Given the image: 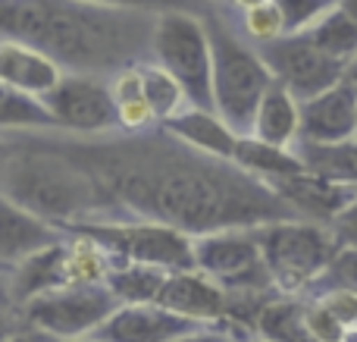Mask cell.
<instances>
[{
    "label": "cell",
    "mask_w": 357,
    "mask_h": 342,
    "mask_svg": "<svg viewBox=\"0 0 357 342\" xmlns=\"http://www.w3.org/2000/svg\"><path fill=\"white\" fill-rule=\"evenodd\" d=\"M50 135L107 188L126 217H148L188 236L301 220L266 179L235 161L188 148L163 126L110 135L56 129Z\"/></svg>",
    "instance_id": "cell-1"
},
{
    "label": "cell",
    "mask_w": 357,
    "mask_h": 342,
    "mask_svg": "<svg viewBox=\"0 0 357 342\" xmlns=\"http://www.w3.org/2000/svg\"><path fill=\"white\" fill-rule=\"evenodd\" d=\"M157 13L91 0H0L3 38L31 44L66 73L116 75L151 60Z\"/></svg>",
    "instance_id": "cell-2"
},
{
    "label": "cell",
    "mask_w": 357,
    "mask_h": 342,
    "mask_svg": "<svg viewBox=\"0 0 357 342\" xmlns=\"http://www.w3.org/2000/svg\"><path fill=\"white\" fill-rule=\"evenodd\" d=\"M0 192L6 201L66 230L126 220L107 188L50 132H3Z\"/></svg>",
    "instance_id": "cell-3"
},
{
    "label": "cell",
    "mask_w": 357,
    "mask_h": 342,
    "mask_svg": "<svg viewBox=\"0 0 357 342\" xmlns=\"http://www.w3.org/2000/svg\"><path fill=\"white\" fill-rule=\"evenodd\" d=\"M204 19L213 44V110L238 135H251L257 107L273 88L276 75L226 10L207 6Z\"/></svg>",
    "instance_id": "cell-4"
},
{
    "label": "cell",
    "mask_w": 357,
    "mask_h": 342,
    "mask_svg": "<svg viewBox=\"0 0 357 342\" xmlns=\"http://www.w3.org/2000/svg\"><path fill=\"white\" fill-rule=\"evenodd\" d=\"M254 232L282 295H310L342 248L333 226L314 220H276Z\"/></svg>",
    "instance_id": "cell-5"
},
{
    "label": "cell",
    "mask_w": 357,
    "mask_h": 342,
    "mask_svg": "<svg viewBox=\"0 0 357 342\" xmlns=\"http://www.w3.org/2000/svg\"><path fill=\"white\" fill-rule=\"evenodd\" d=\"M151 60L185 85L191 104L213 110V44L197 10H163L154 22Z\"/></svg>",
    "instance_id": "cell-6"
},
{
    "label": "cell",
    "mask_w": 357,
    "mask_h": 342,
    "mask_svg": "<svg viewBox=\"0 0 357 342\" xmlns=\"http://www.w3.org/2000/svg\"><path fill=\"white\" fill-rule=\"evenodd\" d=\"M123 302L107 283L100 286H60L13 308L22 318V327L44 339H82L94 336Z\"/></svg>",
    "instance_id": "cell-7"
},
{
    "label": "cell",
    "mask_w": 357,
    "mask_h": 342,
    "mask_svg": "<svg viewBox=\"0 0 357 342\" xmlns=\"http://www.w3.org/2000/svg\"><path fill=\"white\" fill-rule=\"evenodd\" d=\"M75 230L94 236L116 264H151L169 274L195 267V236L176 230V226L157 223L148 217H126L110 223L75 226Z\"/></svg>",
    "instance_id": "cell-8"
},
{
    "label": "cell",
    "mask_w": 357,
    "mask_h": 342,
    "mask_svg": "<svg viewBox=\"0 0 357 342\" xmlns=\"http://www.w3.org/2000/svg\"><path fill=\"white\" fill-rule=\"evenodd\" d=\"M195 267L226 292H279L254 230H216L195 236Z\"/></svg>",
    "instance_id": "cell-9"
},
{
    "label": "cell",
    "mask_w": 357,
    "mask_h": 342,
    "mask_svg": "<svg viewBox=\"0 0 357 342\" xmlns=\"http://www.w3.org/2000/svg\"><path fill=\"white\" fill-rule=\"evenodd\" d=\"M47 107L56 117V129L69 135H110L119 132L116 98L110 91V79L88 73H66L50 94H44Z\"/></svg>",
    "instance_id": "cell-10"
},
{
    "label": "cell",
    "mask_w": 357,
    "mask_h": 342,
    "mask_svg": "<svg viewBox=\"0 0 357 342\" xmlns=\"http://www.w3.org/2000/svg\"><path fill=\"white\" fill-rule=\"evenodd\" d=\"M264 54L266 66L273 69L279 85H285L298 101H307L326 88L345 82V63L329 57L314 44L307 31L282 35L279 41L257 47Z\"/></svg>",
    "instance_id": "cell-11"
},
{
    "label": "cell",
    "mask_w": 357,
    "mask_h": 342,
    "mask_svg": "<svg viewBox=\"0 0 357 342\" xmlns=\"http://www.w3.org/2000/svg\"><path fill=\"white\" fill-rule=\"evenodd\" d=\"M357 138V88L351 82L326 88L301 101V138L314 144H339Z\"/></svg>",
    "instance_id": "cell-12"
},
{
    "label": "cell",
    "mask_w": 357,
    "mask_h": 342,
    "mask_svg": "<svg viewBox=\"0 0 357 342\" xmlns=\"http://www.w3.org/2000/svg\"><path fill=\"white\" fill-rule=\"evenodd\" d=\"M301 220H314V223L333 226L342 214L357 201V186H348V182H333L323 179V176H314L307 170L295 176H285V179L270 182Z\"/></svg>",
    "instance_id": "cell-13"
},
{
    "label": "cell",
    "mask_w": 357,
    "mask_h": 342,
    "mask_svg": "<svg viewBox=\"0 0 357 342\" xmlns=\"http://www.w3.org/2000/svg\"><path fill=\"white\" fill-rule=\"evenodd\" d=\"M201 327L204 324L169 311L160 302H151V305H119L94 336L100 342H169Z\"/></svg>",
    "instance_id": "cell-14"
},
{
    "label": "cell",
    "mask_w": 357,
    "mask_h": 342,
    "mask_svg": "<svg viewBox=\"0 0 357 342\" xmlns=\"http://www.w3.org/2000/svg\"><path fill=\"white\" fill-rule=\"evenodd\" d=\"M157 302L204 327H220L229 320V292L216 280H210L207 274H201L197 267L169 274Z\"/></svg>",
    "instance_id": "cell-15"
},
{
    "label": "cell",
    "mask_w": 357,
    "mask_h": 342,
    "mask_svg": "<svg viewBox=\"0 0 357 342\" xmlns=\"http://www.w3.org/2000/svg\"><path fill=\"white\" fill-rule=\"evenodd\" d=\"M66 69L31 44L3 38L0 41V82L29 94H50L63 82Z\"/></svg>",
    "instance_id": "cell-16"
},
{
    "label": "cell",
    "mask_w": 357,
    "mask_h": 342,
    "mask_svg": "<svg viewBox=\"0 0 357 342\" xmlns=\"http://www.w3.org/2000/svg\"><path fill=\"white\" fill-rule=\"evenodd\" d=\"M66 236H69L66 226L50 223V220L38 217V214L25 211V207L3 198V242H0V261H3V267L50 248V245L63 242Z\"/></svg>",
    "instance_id": "cell-17"
},
{
    "label": "cell",
    "mask_w": 357,
    "mask_h": 342,
    "mask_svg": "<svg viewBox=\"0 0 357 342\" xmlns=\"http://www.w3.org/2000/svg\"><path fill=\"white\" fill-rule=\"evenodd\" d=\"M163 129L169 135H176L178 142H185L188 148L204 151L210 157H222V161H235V151H238L241 135L220 117L216 110L207 107H195L182 110L178 117H173L169 123H163Z\"/></svg>",
    "instance_id": "cell-18"
},
{
    "label": "cell",
    "mask_w": 357,
    "mask_h": 342,
    "mask_svg": "<svg viewBox=\"0 0 357 342\" xmlns=\"http://www.w3.org/2000/svg\"><path fill=\"white\" fill-rule=\"evenodd\" d=\"M251 135L257 142L276 144V148H295L301 138V101L285 85L273 82V88L264 94L257 107Z\"/></svg>",
    "instance_id": "cell-19"
},
{
    "label": "cell",
    "mask_w": 357,
    "mask_h": 342,
    "mask_svg": "<svg viewBox=\"0 0 357 342\" xmlns=\"http://www.w3.org/2000/svg\"><path fill=\"white\" fill-rule=\"evenodd\" d=\"M257 339L264 342H320L304 324L301 295H276L257 318Z\"/></svg>",
    "instance_id": "cell-20"
},
{
    "label": "cell",
    "mask_w": 357,
    "mask_h": 342,
    "mask_svg": "<svg viewBox=\"0 0 357 342\" xmlns=\"http://www.w3.org/2000/svg\"><path fill=\"white\" fill-rule=\"evenodd\" d=\"M0 129L3 132H56V117L41 94L3 85L0 91Z\"/></svg>",
    "instance_id": "cell-21"
},
{
    "label": "cell",
    "mask_w": 357,
    "mask_h": 342,
    "mask_svg": "<svg viewBox=\"0 0 357 342\" xmlns=\"http://www.w3.org/2000/svg\"><path fill=\"white\" fill-rule=\"evenodd\" d=\"M235 163L251 170L254 176H260L266 182L285 179V176H295L304 170L295 148H276V144L257 142L254 135H241L238 151H235Z\"/></svg>",
    "instance_id": "cell-22"
},
{
    "label": "cell",
    "mask_w": 357,
    "mask_h": 342,
    "mask_svg": "<svg viewBox=\"0 0 357 342\" xmlns=\"http://www.w3.org/2000/svg\"><path fill=\"white\" fill-rule=\"evenodd\" d=\"M295 151H298V157H301L307 173L323 176V179H333V182L357 186V138L354 142H339V144L298 142Z\"/></svg>",
    "instance_id": "cell-23"
},
{
    "label": "cell",
    "mask_w": 357,
    "mask_h": 342,
    "mask_svg": "<svg viewBox=\"0 0 357 342\" xmlns=\"http://www.w3.org/2000/svg\"><path fill=\"white\" fill-rule=\"evenodd\" d=\"M167 276L169 270L151 264H116V270L107 276V286L123 305H151L160 299Z\"/></svg>",
    "instance_id": "cell-24"
},
{
    "label": "cell",
    "mask_w": 357,
    "mask_h": 342,
    "mask_svg": "<svg viewBox=\"0 0 357 342\" xmlns=\"http://www.w3.org/2000/svg\"><path fill=\"white\" fill-rule=\"evenodd\" d=\"M142 79H144V98H148L154 117L160 119V126L191 107V98H188V91H185V85L169 69H163L160 63H154V60L142 63Z\"/></svg>",
    "instance_id": "cell-25"
},
{
    "label": "cell",
    "mask_w": 357,
    "mask_h": 342,
    "mask_svg": "<svg viewBox=\"0 0 357 342\" xmlns=\"http://www.w3.org/2000/svg\"><path fill=\"white\" fill-rule=\"evenodd\" d=\"M307 35L314 38L317 47L326 50L329 57H335L342 63H348L357 54V22L342 6L329 10L314 29H307Z\"/></svg>",
    "instance_id": "cell-26"
},
{
    "label": "cell",
    "mask_w": 357,
    "mask_h": 342,
    "mask_svg": "<svg viewBox=\"0 0 357 342\" xmlns=\"http://www.w3.org/2000/svg\"><path fill=\"white\" fill-rule=\"evenodd\" d=\"M229 16H232V13H229ZM232 19H235V25H238V31L254 47H264V44H273L282 35H289V31H285L282 10L276 6V0H270V3H264V6H254V10L241 13V16H232Z\"/></svg>",
    "instance_id": "cell-27"
},
{
    "label": "cell",
    "mask_w": 357,
    "mask_h": 342,
    "mask_svg": "<svg viewBox=\"0 0 357 342\" xmlns=\"http://www.w3.org/2000/svg\"><path fill=\"white\" fill-rule=\"evenodd\" d=\"M276 6L282 10L285 31L298 35V31L314 29L329 10L339 6V0H276Z\"/></svg>",
    "instance_id": "cell-28"
},
{
    "label": "cell",
    "mask_w": 357,
    "mask_h": 342,
    "mask_svg": "<svg viewBox=\"0 0 357 342\" xmlns=\"http://www.w3.org/2000/svg\"><path fill=\"white\" fill-rule=\"evenodd\" d=\"M301 302H304V324H307V330L314 333L317 339L320 342H342L345 339L348 327L342 324L317 295H301Z\"/></svg>",
    "instance_id": "cell-29"
},
{
    "label": "cell",
    "mask_w": 357,
    "mask_h": 342,
    "mask_svg": "<svg viewBox=\"0 0 357 342\" xmlns=\"http://www.w3.org/2000/svg\"><path fill=\"white\" fill-rule=\"evenodd\" d=\"M320 289H351V292H357V248L354 245H342L339 248V255L333 258V264L323 274V280L317 283L314 292H320Z\"/></svg>",
    "instance_id": "cell-30"
},
{
    "label": "cell",
    "mask_w": 357,
    "mask_h": 342,
    "mask_svg": "<svg viewBox=\"0 0 357 342\" xmlns=\"http://www.w3.org/2000/svg\"><path fill=\"white\" fill-rule=\"evenodd\" d=\"M314 295L348 327V330L357 327V292H351V289H320V292H314Z\"/></svg>",
    "instance_id": "cell-31"
},
{
    "label": "cell",
    "mask_w": 357,
    "mask_h": 342,
    "mask_svg": "<svg viewBox=\"0 0 357 342\" xmlns=\"http://www.w3.org/2000/svg\"><path fill=\"white\" fill-rule=\"evenodd\" d=\"M91 3L104 6H119V10H148V13H163V10H207V0H91Z\"/></svg>",
    "instance_id": "cell-32"
},
{
    "label": "cell",
    "mask_w": 357,
    "mask_h": 342,
    "mask_svg": "<svg viewBox=\"0 0 357 342\" xmlns=\"http://www.w3.org/2000/svg\"><path fill=\"white\" fill-rule=\"evenodd\" d=\"M333 232L339 236L342 245H354V248H357V201L333 223Z\"/></svg>",
    "instance_id": "cell-33"
},
{
    "label": "cell",
    "mask_w": 357,
    "mask_h": 342,
    "mask_svg": "<svg viewBox=\"0 0 357 342\" xmlns=\"http://www.w3.org/2000/svg\"><path fill=\"white\" fill-rule=\"evenodd\" d=\"M345 82H351V85L357 88V54L345 63Z\"/></svg>",
    "instance_id": "cell-34"
},
{
    "label": "cell",
    "mask_w": 357,
    "mask_h": 342,
    "mask_svg": "<svg viewBox=\"0 0 357 342\" xmlns=\"http://www.w3.org/2000/svg\"><path fill=\"white\" fill-rule=\"evenodd\" d=\"M339 6H342V10H345L348 16H351L354 22H357V0H339Z\"/></svg>",
    "instance_id": "cell-35"
},
{
    "label": "cell",
    "mask_w": 357,
    "mask_h": 342,
    "mask_svg": "<svg viewBox=\"0 0 357 342\" xmlns=\"http://www.w3.org/2000/svg\"><path fill=\"white\" fill-rule=\"evenodd\" d=\"M38 339H44V336H38ZM44 342H54V339H44ZM63 342H100L98 336H82V339H63Z\"/></svg>",
    "instance_id": "cell-36"
},
{
    "label": "cell",
    "mask_w": 357,
    "mask_h": 342,
    "mask_svg": "<svg viewBox=\"0 0 357 342\" xmlns=\"http://www.w3.org/2000/svg\"><path fill=\"white\" fill-rule=\"evenodd\" d=\"M342 342H357V327H351V330L345 333V339H342Z\"/></svg>",
    "instance_id": "cell-37"
},
{
    "label": "cell",
    "mask_w": 357,
    "mask_h": 342,
    "mask_svg": "<svg viewBox=\"0 0 357 342\" xmlns=\"http://www.w3.org/2000/svg\"><path fill=\"white\" fill-rule=\"evenodd\" d=\"M207 3H210V6H226L229 0H207Z\"/></svg>",
    "instance_id": "cell-38"
},
{
    "label": "cell",
    "mask_w": 357,
    "mask_h": 342,
    "mask_svg": "<svg viewBox=\"0 0 357 342\" xmlns=\"http://www.w3.org/2000/svg\"><path fill=\"white\" fill-rule=\"evenodd\" d=\"M232 342H248V339H232Z\"/></svg>",
    "instance_id": "cell-39"
},
{
    "label": "cell",
    "mask_w": 357,
    "mask_h": 342,
    "mask_svg": "<svg viewBox=\"0 0 357 342\" xmlns=\"http://www.w3.org/2000/svg\"><path fill=\"white\" fill-rule=\"evenodd\" d=\"M254 342H264V339H254Z\"/></svg>",
    "instance_id": "cell-40"
}]
</instances>
